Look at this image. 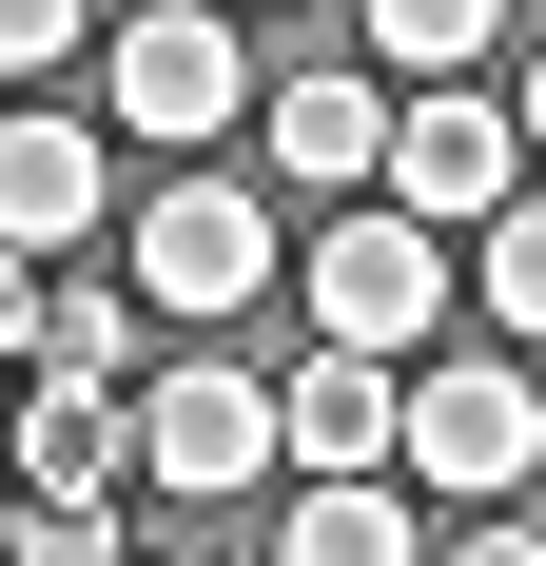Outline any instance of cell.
Listing matches in <instances>:
<instances>
[{
  "label": "cell",
  "instance_id": "d6986e66",
  "mask_svg": "<svg viewBox=\"0 0 546 566\" xmlns=\"http://www.w3.org/2000/svg\"><path fill=\"white\" fill-rule=\"evenodd\" d=\"M527 137H546V59H527Z\"/></svg>",
  "mask_w": 546,
  "mask_h": 566
},
{
  "label": "cell",
  "instance_id": "5bb4252c",
  "mask_svg": "<svg viewBox=\"0 0 546 566\" xmlns=\"http://www.w3.org/2000/svg\"><path fill=\"white\" fill-rule=\"evenodd\" d=\"M0 566H117V489H40Z\"/></svg>",
  "mask_w": 546,
  "mask_h": 566
},
{
  "label": "cell",
  "instance_id": "ac0fdd59",
  "mask_svg": "<svg viewBox=\"0 0 546 566\" xmlns=\"http://www.w3.org/2000/svg\"><path fill=\"white\" fill-rule=\"evenodd\" d=\"M449 566H546V527H507V509H489V527H469Z\"/></svg>",
  "mask_w": 546,
  "mask_h": 566
},
{
  "label": "cell",
  "instance_id": "9c48e42d",
  "mask_svg": "<svg viewBox=\"0 0 546 566\" xmlns=\"http://www.w3.org/2000/svg\"><path fill=\"white\" fill-rule=\"evenodd\" d=\"M410 450V352H293V469H390Z\"/></svg>",
  "mask_w": 546,
  "mask_h": 566
},
{
  "label": "cell",
  "instance_id": "52a82bcc",
  "mask_svg": "<svg viewBox=\"0 0 546 566\" xmlns=\"http://www.w3.org/2000/svg\"><path fill=\"white\" fill-rule=\"evenodd\" d=\"M390 78H351V59H313V78H273L254 98V137H273V176L293 196H390Z\"/></svg>",
  "mask_w": 546,
  "mask_h": 566
},
{
  "label": "cell",
  "instance_id": "ba28073f",
  "mask_svg": "<svg viewBox=\"0 0 546 566\" xmlns=\"http://www.w3.org/2000/svg\"><path fill=\"white\" fill-rule=\"evenodd\" d=\"M98 216H117L98 117H0V234H20V254H78Z\"/></svg>",
  "mask_w": 546,
  "mask_h": 566
},
{
  "label": "cell",
  "instance_id": "2e32d148",
  "mask_svg": "<svg viewBox=\"0 0 546 566\" xmlns=\"http://www.w3.org/2000/svg\"><path fill=\"white\" fill-rule=\"evenodd\" d=\"M78 40H117L98 0H0V78H59V59H78Z\"/></svg>",
  "mask_w": 546,
  "mask_h": 566
},
{
  "label": "cell",
  "instance_id": "5b68a950",
  "mask_svg": "<svg viewBox=\"0 0 546 566\" xmlns=\"http://www.w3.org/2000/svg\"><path fill=\"white\" fill-rule=\"evenodd\" d=\"M410 469L430 489H469V509H507L546 469V391L507 371V352H449V371H410Z\"/></svg>",
  "mask_w": 546,
  "mask_h": 566
},
{
  "label": "cell",
  "instance_id": "6da1fadb",
  "mask_svg": "<svg viewBox=\"0 0 546 566\" xmlns=\"http://www.w3.org/2000/svg\"><path fill=\"white\" fill-rule=\"evenodd\" d=\"M293 293H313L332 352H430V333H449V216L371 196V216H332L313 254H293Z\"/></svg>",
  "mask_w": 546,
  "mask_h": 566
},
{
  "label": "cell",
  "instance_id": "7c38bea8",
  "mask_svg": "<svg viewBox=\"0 0 546 566\" xmlns=\"http://www.w3.org/2000/svg\"><path fill=\"white\" fill-rule=\"evenodd\" d=\"M40 371L117 391V371H137V274H59V293H40Z\"/></svg>",
  "mask_w": 546,
  "mask_h": 566
},
{
  "label": "cell",
  "instance_id": "30bf717a",
  "mask_svg": "<svg viewBox=\"0 0 546 566\" xmlns=\"http://www.w3.org/2000/svg\"><path fill=\"white\" fill-rule=\"evenodd\" d=\"M117 469H137V410L78 391V371H40L20 391V489H117Z\"/></svg>",
  "mask_w": 546,
  "mask_h": 566
},
{
  "label": "cell",
  "instance_id": "ffe728a7",
  "mask_svg": "<svg viewBox=\"0 0 546 566\" xmlns=\"http://www.w3.org/2000/svg\"><path fill=\"white\" fill-rule=\"evenodd\" d=\"M0 469H20V410H0Z\"/></svg>",
  "mask_w": 546,
  "mask_h": 566
},
{
  "label": "cell",
  "instance_id": "277c9868",
  "mask_svg": "<svg viewBox=\"0 0 546 566\" xmlns=\"http://www.w3.org/2000/svg\"><path fill=\"white\" fill-rule=\"evenodd\" d=\"M98 98L137 117V137H216V117H254V59H234L216 0H137L98 40Z\"/></svg>",
  "mask_w": 546,
  "mask_h": 566
},
{
  "label": "cell",
  "instance_id": "4fadbf2b",
  "mask_svg": "<svg viewBox=\"0 0 546 566\" xmlns=\"http://www.w3.org/2000/svg\"><path fill=\"white\" fill-rule=\"evenodd\" d=\"M489 40H507V0H371V59H390V78H469Z\"/></svg>",
  "mask_w": 546,
  "mask_h": 566
},
{
  "label": "cell",
  "instance_id": "44dd1931",
  "mask_svg": "<svg viewBox=\"0 0 546 566\" xmlns=\"http://www.w3.org/2000/svg\"><path fill=\"white\" fill-rule=\"evenodd\" d=\"M157 566H216V547H157Z\"/></svg>",
  "mask_w": 546,
  "mask_h": 566
},
{
  "label": "cell",
  "instance_id": "3957f363",
  "mask_svg": "<svg viewBox=\"0 0 546 566\" xmlns=\"http://www.w3.org/2000/svg\"><path fill=\"white\" fill-rule=\"evenodd\" d=\"M527 157H546L527 98L489 117L469 78H410V117H390V196H410V216H449V234H489L507 196H527Z\"/></svg>",
  "mask_w": 546,
  "mask_h": 566
},
{
  "label": "cell",
  "instance_id": "8992f818",
  "mask_svg": "<svg viewBox=\"0 0 546 566\" xmlns=\"http://www.w3.org/2000/svg\"><path fill=\"white\" fill-rule=\"evenodd\" d=\"M137 293H157V313H196V333H216V313H254V293H273V216L234 196V176L137 196Z\"/></svg>",
  "mask_w": 546,
  "mask_h": 566
},
{
  "label": "cell",
  "instance_id": "9a60e30c",
  "mask_svg": "<svg viewBox=\"0 0 546 566\" xmlns=\"http://www.w3.org/2000/svg\"><path fill=\"white\" fill-rule=\"evenodd\" d=\"M469 293H489L507 333H546V196H507V216H489V274H469Z\"/></svg>",
  "mask_w": 546,
  "mask_h": 566
},
{
  "label": "cell",
  "instance_id": "7a4b0ae2",
  "mask_svg": "<svg viewBox=\"0 0 546 566\" xmlns=\"http://www.w3.org/2000/svg\"><path fill=\"white\" fill-rule=\"evenodd\" d=\"M137 469H157L176 509H234V489L293 469V391H254L234 352H176L157 391H137Z\"/></svg>",
  "mask_w": 546,
  "mask_h": 566
},
{
  "label": "cell",
  "instance_id": "8fae6325",
  "mask_svg": "<svg viewBox=\"0 0 546 566\" xmlns=\"http://www.w3.org/2000/svg\"><path fill=\"white\" fill-rule=\"evenodd\" d=\"M293 566H430L410 547V489H390V469H313V489H293Z\"/></svg>",
  "mask_w": 546,
  "mask_h": 566
},
{
  "label": "cell",
  "instance_id": "e0dca14e",
  "mask_svg": "<svg viewBox=\"0 0 546 566\" xmlns=\"http://www.w3.org/2000/svg\"><path fill=\"white\" fill-rule=\"evenodd\" d=\"M40 293H59V274L20 254V234H0V352H40Z\"/></svg>",
  "mask_w": 546,
  "mask_h": 566
}]
</instances>
